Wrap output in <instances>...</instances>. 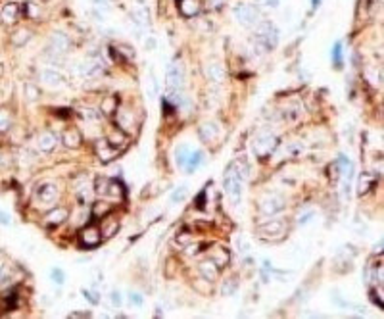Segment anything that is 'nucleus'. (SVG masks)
<instances>
[{
    "label": "nucleus",
    "mask_w": 384,
    "mask_h": 319,
    "mask_svg": "<svg viewBox=\"0 0 384 319\" xmlns=\"http://www.w3.org/2000/svg\"><path fill=\"white\" fill-rule=\"evenodd\" d=\"M375 184H377V175L369 172H363L360 177H358V194H360V196H365Z\"/></svg>",
    "instance_id": "obj_19"
},
{
    "label": "nucleus",
    "mask_w": 384,
    "mask_h": 319,
    "mask_svg": "<svg viewBox=\"0 0 384 319\" xmlns=\"http://www.w3.org/2000/svg\"><path fill=\"white\" fill-rule=\"evenodd\" d=\"M202 162H204V152H200V150H192V152H190V156L186 158L183 168H185V172L190 175V173H194L200 166H202Z\"/></svg>",
    "instance_id": "obj_25"
},
{
    "label": "nucleus",
    "mask_w": 384,
    "mask_h": 319,
    "mask_svg": "<svg viewBox=\"0 0 384 319\" xmlns=\"http://www.w3.org/2000/svg\"><path fill=\"white\" fill-rule=\"evenodd\" d=\"M92 4L96 6V8H100V10H108L110 8V0H92Z\"/></svg>",
    "instance_id": "obj_53"
},
{
    "label": "nucleus",
    "mask_w": 384,
    "mask_h": 319,
    "mask_svg": "<svg viewBox=\"0 0 384 319\" xmlns=\"http://www.w3.org/2000/svg\"><path fill=\"white\" fill-rule=\"evenodd\" d=\"M50 277H52V281L58 282V284H63V281H65V275H63V271L60 268H54L52 273H50Z\"/></svg>",
    "instance_id": "obj_47"
},
{
    "label": "nucleus",
    "mask_w": 384,
    "mask_h": 319,
    "mask_svg": "<svg viewBox=\"0 0 384 319\" xmlns=\"http://www.w3.org/2000/svg\"><path fill=\"white\" fill-rule=\"evenodd\" d=\"M50 48L54 50L56 54H63L65 50L69 48V37L63 31H54L50 35Z\"/></svg>",
    "instance_id": "obj_17"
},
{
    "label": "nucleus",
    "mask_w": 384,
    "mask_h": 319,
    "mask_svg": "<svg viewBox=\"0 0 384 319\" xmlns=\"http://www.w3.org/2000/svg\"><path fill=\"white\" fill-rule=\"evenodd\" d=\"M115 50V54L119 56V60L125 58V60H133L135 58V50L131 48V46H127V44H117V46H113Z\"/></svg>",
    "instance_id": "obj_34"
},
{
    "label": "nucleus",
    "mask_w": 384,
    "mask_h": 319,
    "mask_svg": "<svg viewBox=\"0 0 384 319\" xmlns=\"http://www.w3.org/2000/svg\"><path fill=\"white\" fill-rule=\"evenodd\" d=\"M177 8L185 18H196L204 10V2L202 0H177Z\"/></svg>",
    "instance_id": "obj_11"
},
{
    "label": "nucleus",
    "mask_w": 384,
    "mask_h": 319,
    "mask_svg": "<svg viewBox=\"0 0 384 319\" xmlns=\"http://www.w3.org/2000/svg\"><path fill=\"white\" fill-rule=\"evenodd\" d=\"M246 179L242 177V173L238 172V168H236V164H229V168L225 170V175H223V188L225 192L229 194L231 198V202L236 204L238 200H240V194H242V183H244Z\"/></svg>",
    "instance_id": "obj_2"
},
{
    "label": "nucleus",
    "mask_w": 384,
    "mask_h": 319,
    "mask_svg": "<svg viewBox=\"0 0 384 319\" xmlns=\"http://www.w3.org/2000/svg\"><path fill=\"white\" fill-rule=\"evenodd\" d=\"M319 4H321V0H311V6H313V10H315V8H319Z\"/></svg>",
    "instance_id": "obj_57"
},
{
    "label": "nucleus",
    "mask_w": 384,
    "mask_h": 319,
    "mask_svg": "<svg viewBox=\"0 0 384 319\" xmlns=\"http://www.w3.org/2000/svg\"><path fill=\"white\" fill-rule=\"evenodd\" d=\"M219 133H221L219 125H217V123H213V122L202 123V125H200V129H198L200 138H202L204 142H208V144L213 142V140H217V138H219Z\"/></svg>",
    "instance_id": "obj_13"
},
{
    "label": "nucleus",
    "mask_w": 384,
    "mask_h": 319,
    "mask_svg": "<svg viewBox=\"0 0 384 319\" xmlns=\"http://www.w3.org/2000/svg\"><path fill=\"white\" fill-rule=\"evenodd\" d=\"M6 164L10 166V156L8 154H0V168H6Z\"/></svg>",
    "instance_id": "obj_56"
},
{
    "label": "nucleus",
    "mask_w": 384,
    "mask_h": 319,
    "mask_svg": "<svg viewBox=\"0 0 384 319\" xmlns=\"http://www.w3.org/2000/svg\"><path fill=\"white\" fill-rule=\"evenodd\" d=\"M110 302H112L113 308H121V304H123L121 292H119V290H112V292H110Z\"/></svg>",
    "instance_id": "obj_48"
},
{
    "label": "nucleus",
    "mask_w": 384,
    "mask_h": 319,
    "mask_svg": "<svg viewBox=\"0 0 384 319\" xmlns=\"http://www.w3.org/2000/svg\"><path fill=\"white\" fill-rule=\"evenodd\" d=\"M40 81L48 86V88H63L65 83H67V81H65V77H63L58 70H52V68L42 70V74H40Z\"/></svg>",
    "instance_id": "obj_8"
},
{
    "label": "nucleus",
    "mask_w": 384,
    "mask_h": 319,
    "mask_svg": "<svg viewBox=\"0 0 384 319\" xmlns=\"http://www.w3.org/2000/svg\"><path fill=\"white\" fill-rule=\"evenodd\" d=\"M37 198L42 202V204H52L58 200V186L54 183H44L38 186L37 190Z\"/></svg>",
    "instance_id": "obj_15"
},
{
    "label": "nucleus",
    "mask_w": 384,
    "mask_h": 319,
    "mask_svg": "<svg viewBox=\"0 0 384 319\" xmlns=\"http://www.w3.org/2000/svg\"><path fill=\"white\" fill-rule=\"evenodd\" d=\"M336 168H338V175L342 181H350L352 183V177H354V164L348 156H340L336 162Z\"/></svg>",
    "instance_id": "obj_20"
},
{
    "label": "nucleus",
    "mask_w": 384,
    "mask_h": 319,
    "mask_svg": "<svg viewBox=\"0 0 384 319\" xmlns=\"http://www.w3.org/2000/svg\"><path fill=\"white\" fill-rule=\"evenodd\" d=\"M0 223H2V225H10V223H12V220H10V216H8V214L0 212Z\"/></svg>",
    "instance_id": "obj_55"
},
{
    "label": "nucleus",
    "mask_w": 384,
    "mask_h": 319,
    "mask_svg": "<svg viewBox=\"0 0 384 319\" xmlns=\"http://www.w3.org/2000/svg\"><path fill=\"white\" fill-rule=\"evenodd\" d=\"M110 181L112 179H108V177H96V183H94V192L100 194V196H106V192H108V186H110Z\"/></svg>",
    "instance_id": "obj_35"
},
{
    "label": "nucleus",
    "mask_w": 384,
    "mask_h": 319,
    "mask_svg": "<svg viewBox=\"0 0 384 319\" xmlns=\"http://www.w3.org/2000/svg\"><path fill=\"white\" fill-rule=\"evenodd\" d=\"M190 152H192V150L186 146V144H181V146L177 148V150H175V160H177V166H181V168H183V166H185V162H186V158L190 156Z\"/></svg>",
    "instance_id": "obj_32"
},
{
    "label": "nucleus",
    "mask_w": 384,
    "mask_h": 319,
    "mask_svg": "<svg viewBox=\"0 0 384 319\" xmlns=\"http://www.w3.org/2000/svg\"><path fill=\"white\" fill-rule=\"evenodd\" d=\"M210 260L215 264V266H217V268H219V270H221V268H225V266L231 262V256H229V252H227L225 248H217V250L211 254Z\"/></svg>",
    "instance_id": "obj_28"
},
{
    "label": "nucleus",
    "mask_w": 384,
    "mask_h": 319,
    "mask_svg": "<svg viewBox=\"0 0 384 319\" xmlns=\"http://www.w3.org/2000/svg\"><path fill=\"white\" fill-rule=\"evenodd\" d=\"M19 16H21V6L17 2H8L0 10V24L12 25L19 20Z\"/></svg>",
    "instance_id": "obj_9"
},
{
    "label": "nucleus",
    "mask_w": 384,
    "mask_h": 319,
    "mask_svg": "<svg viewBox=\"0 0 384 319\" xmlns=\"http://www.w3.org/2000/svg\"><path fill=\"white\" fill-rule=\"evenodd\" d=\"M302 142H292L290 146H288V154L290 156H298V154H302Z\"/></svg>",
    "instance_id": "obj_51"
},
{
    "label": "nucleus",
    "mask_w": 384,
    "mask_h": 319,
    "mask_svg": "<svg viewBox=\"0 0 384 319\" xmlns=\"http://www.w3.org/2000/svg\"><path fill=\"white\" fill-rule=\"evenodd\" d=\"M233 16H235L236 22L240 25H244V27H254V25H258V22H260V10H258V6L248 4V2L236 4L235 10H233Z\"/></svg>",
    "instance_id": "obj_3"
},
{
    "label": "nucleus",
    "mask_w": 384,
    "mask_h": 319,
    "mask_svg": "<svg viewBox=\"0 0 384 319\" xmlns=\"http://www.w3.org/2000/svg\"><path fill=\"white\" fill-rule=\"evenodd\" d=\"M77 70H79V74L83 75L85 79H94V77H100V75L104 74V66L98 60H94V58L81 62Z\"/></svg>",
    "instance_id": "obj_10"
},
{
    "label": "nucleus",
    "mask_w": 384,
    "mask_h": 319,
    "mask_svg": "<svg viewBox=\"0 0 384 319\" xmlns=\"http://www.w3.org/2000/svg\"><path fill=\"white\" fill-rule=\"evenodd\" d=\"M127 298H129L131 306H135V308H142V304H144V298H142V294H140V292H136V290H129V292H127Z\"/></svg>",
    "instance_id": "obj_40"
},
{
    "label": "nucleus",
    "mask_w": 384,
    "mask_h": 319,
    "mask_svg": "<svg viewBox=\"0 0 384 319\" xmlns=\"http://www.w3.org/2000/svg\"><path fill=\"white\" fill-rule=\"evenodd\" d=\"M277 146H279V136L273 135V133H261V135H258L256 140H254V152H256V156H260V158L271 156Z\"/></svg>",
    "instance_id": "obj_4"
},
{
    "label": "nucleus",
    "mask_w": 384,
    "mask_h": 319,
    "mask_svg": "<svg viewBox=\"0 0 384 319\" xmlns=\"http://www.w3.org/2000/svg\"><path fill=\"white\" fill-rule=\"evenodd\" d=\"M206 75L210 77L213 83H223L225 68L219 64V62H210V64H206Z\"/></svg>",
    "instance_id": "obj_22"
},
{
    "label": "nucleus",
    "mask_w": 384,
    "mask_h": 319,
    "mask_svg": "<svg viewBox=\"0 0 384 319\" xmlns=\"http://www.w3.org/2000/svg\"><path fill=\"white\" fill-rule=\"evenodd\" d=\"M285 206H286L285 196L273 192V194H267V196L260 202V212L263 216H277L279 212L285 210Z\"/></svg>",
    "instance_id": "obj_5"
},
{
    "label": "nucleus",
    "mask_w": 384,
    "mask_h": 319,
    "mask_svg": "<svg viewBox=\"0 0 384 319\" xmlns=\"http://www.w3.org/2000/svg\"><path fill=\"white\" fill-rule=\"evenodd\" d=\"M69 318H90V312H71Z\"/></svg>",
    "instance_id": "obj_54"
},
{
    "label": "nucleus",
    "mask_w": 384,
    "mask_h": 319,
    "mask_svg": "<svg viewBox=\"0 0 384 319\" xmlns=\"http://www.w3.org/2000/svg\"><path fill=\"white\" fill-rule=\"evenodd\" d=\"M235 246H236V250L240 252V254H248V250H250V242L242 236V234H236L235 236Z\"/></svg>",
    "instance_id": "obj_38"
},
{
    "label": "nucleus",
    "mask_w": 384,
    "mask_h": 319,
    "mask_svg": "<svg viewBox=\"0 0 384 319\" xmlns=\"http://www.w3.org/2000/svg\"><path fill=\"white\" fill-rule=\"evenodd\" d=\"M110 214V204L108 202H96L94 206H92V218H106Z\"/></svg>",
    "instance_id": "obj_36"
},
{
    "label": "nucleus",
    "mask_w": 384,
    "mask_h": 319,
    "mask_svg": "<svg viewBox=\"0 0 384 319\" xmlns=\"http://www.w3.org/2000/svg\"><path fill=\"white\" fill-rule=\"evenodd\" d=\"M123 194H125V188H123V184H121V181H115V179H112V181H110V186H108L106 196L113 198V200H121Z\"/></svg>",
    "instance_id": "obj_29"
},
{
    "label": "nucleus",
    "mask_w": 384,
    "mask_h": 319,
    "mask_svg": "<svg viewBox=\"0 0 384 319\" xmlns=\"http://www.w3.org/2000/svg\"><path fill=\"white\" fill-rule=\"evenodd\" d=\"M198 270H200V275H202L208 282L215 281V279L219 277V268H217L211 260H204V262L198 266Z\"/></svg>",
    "instance_id": "obj_21"
},
{
    "label": "nucleus",
    "mask_w": 384,
    "mask_h": 319,
    "mask_svg": "<svg viewBox=\"0 0 384 319\" xmlns=\"http://www.w3.org/2000/svg\"><path fill=\"white\" fill-rule=\"evenodd\" d=\"M148 96L150 98H156L158 96V81H156V75L150 72L148 75Z\"/></svg>",
    "instance_id": "obj_41"
},
{
    "label": "nucleus",
    "mask_w": 384,
    "mask_h": 319,
    "mask_svg": "<svg viewBox=\"0 0 384 319\" xmlns=\"http://www.w3.org/2000/svg\"><path fill=\"white\" fill-rule=\"evenodd\" d=\"M29 38H31V31H29V29H17V31H15V33L12 35L13 44H17V46L25 44Z\"/></svg>",
    "instance_id": "obj_33"
},
{
    "label": "nucleus",
    "mask_w": 384,
    "mask_h": 319,
    "mask_svg": "<svg viewBox=\"0 0 384 319\" xmlns=\"http://www.w3.org/2000/svg\"><path fill=\"white\" fill-rule=\"evenodd\" d=\"M190 240H192V236H190L188 233H181L179 236H177V242H179L181 246H186Z\"/></svg>",
    "instance_id": "obj_52"
},
{
    "label": "nucleus",
    "mask_w": 384,
    "mask_h": 319,
    "mask_svg": "<svg viewBox=\"0 0 384 319\" xmlns=\"http://www.w3.org/2000/svg\"><path fill=\"white\" fill-rule=\"evenodd\" d=\"M38 148L42 150V152H52L54 148L58 146V136L56 133H52V131H46V133H42V135L38 136Z\"/></svg>",
    "instance_id": "obj_24"
},
{
    "label": "nucleus",
    "mask_w": 384,
    "mask_h": 319,
    "mask_svg": "<svg viewBox=\"0 0 384 319\" xmlns=\"http://www.w3.org/2000/svg\"><path fill=\"white\" fill-rule=\"evenodd\" d=\"M67 218H69L67 210L56 208V210H50L48 214H46V218H44V221H46V225H50V227H56V225H62Z\"/></svg>",
    "instance_id": "obj_23"
},
{
    "label": "nucleus",
    "mask_w": 384,
    "mask_h": 319,
    "mask_svg": "<svg viewBox=\"0 0 384 319\" xmlns=\"http://www.w3.org/2000/svg\"><path fill=\"white\" fill-rule=\"evenodd\" d=\"M254 46L260 54H265L273 50L277 44H279V29L275 27V24L271 22H265V24H260L256 33H254Z\"/></svg>",
    "instance_id": "obj_1"
},
{
    "label": "nucleus",
    "mask_w": 384,
    "mask_h": 319,
    "mask_svg": "<svg viewBox=\"0 0 384 319\" xmlns=\"http://www.w3.org/2000/svg\"><path fill=\"white\" fill-rule=\"evenodd\" d=\"M102 225H100V233H102V238H112L115 236V233L119 231V220L115 218V216H106V218H102Z\"/></svg>",
    "instance_id": "obj_16"
},
{
    "label": "nucleus",
    "mask_w": 384,
    "mask_h": 319,
    "mask_svg": "<svg viewBox=\"0 0 384 319\" xmlns=\"http://www.w3.org/2000/svg\"><path fill=\"white\" fill-rule=\"evenodd\" d=\"M333 62H335V66L342 64V44L340 42H336L335 46H333Z\"/></svg>",
    "instance_id": "obj_46"
},
{
    "label": "nucleus",
    "mask_w": 384,
    "mask_h": 319,
    "mask_svg": "<svg viewBox=\"0 0 384 319\" xmlns=\"http://www.w3.org/2000/svg\"><path fill=\"white\" fill-rule=\"evenodd\" d=\"M96 154H98V158L104 164H108V162L115 160V156L119 154V150H117V146H113L108 138H102V140L96 142Z\"/></svg>",
    "instance_id": "obj_12"
},
{
    "label": "nucleus",
    "mask_w": 384,
    "mask_h": 319,
    "mask_svg": "<svg viewBox=\"0 0 384 319\" xmlns=\"http://www.w3.org/2000/svg\"><path fill=\"white\" fill-rule=\"evenodd\" d=\"M102 233H100L98 225H87L85 229H81L79 233V242L85 248H96V246L102 242Z\"/></svg>",
    "instance_id": "obj_7"
},
{
    "label": "nucleus",
    "mask_w": 384,
    "mask_h": 319,
    "mask_svg": "<svg viewBox=\"0 0 384 319\" xmlns=\"http://www.w3.org/2000/svg\"><path fill=\"white\" fill-rule=\"evenodd\" d=\"M283 231H285V221H271V223H263L258 229V234L261 238H273V236H281Z\"/></svg>",
    "instance_id": "obj_14"
},
{
    "label": "nucleus",
    "mask_w": 384,
    "mask_h": 319,
    "mask_svg": "<svg viewBox=\"0 0 384 319\" xmlns=\"http://www.w3.org/2000/svg\"><path fill=\"white\" fill-rule=\"evenodd\" d=\"M12 114L6 110V108H0V133H6L10 131L12 127Z\"/></svg>",
    "instance_id": "obj_31"
},
{
    "label": "nucleus",
    "mask_w": 384,
    "mask_h": 319,
    "mask_svg": "<svg viewBox=\"0 0 384 319\" xmlns=\"http://www.w3.org/2000/svg\"><path fill=\"white\" fill-rule=\"evenodd\" d=\"M238 290V279L231 277V279H225L221 284V296H233Z\"/></svg>",
    "instance_id": "obj_30"
},
{
    "label": "nucleus",
    "mask_w": 384,
    "mask_h": 319,
    "mask_svg": "<svg viewBox=\"0 0 384 319\" xmlns=\"http://www.w3.org/2000/svg\"><path fill=\"white\" fill-rule=\"evenodd\" d=\"M131 18H133V20H135L140 27H146V25H150L148 10H146L144 6H140V8H133V10H131Z\"/></svg>",
    "instance_id": "obj_27"
},
{
    "label": "nucleus",
    "mask_w": 384,
    "mask_h": 319,
    "mask_svg": "<svg viewBox=\"0 0 384 319\" xmlns=\"http://www.w3.org/2000/svg\"><path fill=\"white\" fill-rule=\"evenodd\" d=\"M94 194H96V192H94V188H92V186H85V188H81V190H79V198H81L83 202H90V200L94 198Z\"/></svg>",
    "instance_id": "obj_44"
},
{
    "label": "nucleus",
    "mask_w": 384,
    "mask_h": 319,
    "mask_svg": "<svg viewBox=\"0 0 384 319\" xmlns=\"http://www.w3.org/2000/svg\"><path fill=\"white\" fill-rule=\"evenodd\" d=\"M79 116H81V120L83 122H98L100 120V114L96 110H90V108H85V110L79 112Z\"/></svg>",
    "instance_id": "obj_39"
},
{
    "label": "nucleus",
    "mask_w": 384,
    "mask_h": 319,
    "mask_svg": "<svg viewBox=\"0 0 384 319\" xmlns=\"http://www.w3.org/2000/svg\"><path fill=\"white\" fill-rule=\"evenodd\" d=\"M10 277H12V273L8 268H2L0 270V286H6L8 282H10Z\"/></svg>",
    "instance_id": "obj_50"
},
{
    "label": "nucleus",
    "mask_w": 384,
    "mask_h": 319,
    "mask_svg": "<svg viewBox=\"0 0 384 319\" xmlns=\"http://www.w3.org/2000/svg\"><path fill=\"white\" fill-rule=\"evenodd\" d=\"M186 196H188V186H179V188H175L173 190V194H171V202L173 204H181L183 200H186Z\"/></svg>",
    "instance_id": "obj_37"
},
{
    "label": "nucleus",
    "mask_w": 384,
    "mask_h": 319,
    "mask_svg": "<svg viewBox=\"0 0 384 319\" xmlns=\"http://www.w3.org/2000/svg\"><path fill=\"white\" fill-rule=\"evenodd\" d=\"M81 294L85 296V298H88L90 304H100V294H96V292H92V290H88V288H83Z\"/></svg>",
    "instance_id": "obj_49"
},
{
    "label": "nucleus",
    "mask_w": 384,
    "mask_h": 319,
    "mask_svg": "<svg viewBox=\"0 0 384 319\" xmlns=\"http://www.w3.org/2000/svg\"><path fill=\"white\" fill-rule=\"evenodd\" d=\"M100 114H104V116H112L115 114V100L113 98H108L104 104H102V112Z\"/></svg>",
    "instance_id": "obj_45"
},
{
    "label": "nucleus",
    "mask_w": 384,
    "mask_h": 319,
    "mask_svg": "<svg viewBox=\"0 0 384 319\" xmlns=\"http://www.w3.org/2000/svg\"><path fill=\"white\" fill-rule=\"evenodd\" d=\"M25 8V16H29V18H38L40 16V6L38 4H33V2H27L23 6Z\"/></svg>",
    "instance_id": "obj_43"
},
{
    "label": "nucleus",
    "mask_w": 384,
    "mask_h": 319,
    "mask_svg": "<svg viewBox=\"0 0 384 319\" xmlns=\"http://www.w3.org/2000/svg\"><path fill=\"white\" fill-rule=\"evenodd\" d=\"M25 98L29 100V102H35V100L38 98V86L27 83V85H25Z\"/></svg>",
    "instance_id": "obj_42"
},
{
    "label": "nucleus",
    "mask_w": 384,
    "mask_h": 319,
    "mask_svg": "<svg viewBox=\"0 0 384 319\" xmlns=\"http://www.w3.org/2000/svg\"><path fill=\"white\" fill-rule=\"evenodd\" d=\"M62 140L67 148H79L81 142H83V136H81V133L77 129H67V131H63Z\"/></svg>",
    "instance_id": "obj_26"
},
{
    "label": "nucleus",
    "mask_w": 384,
    "mask_h": 319,
    "mask_svg": "<svg viewBox=\"0 0 384 319\" xmlns=\"http://www.w3.org/2000/svg\"><path fill=\"white\" fill-rule=\"evenodd\" d=\"M115 116V125L121 129V131H131L133 129V125H135V118H133V114L127 110V108H119V110L113 114Z\"/></svg>",
    "instance_id": "obj_18"
},
{
    "label": "nucleus",
    "mask_w": 384,
    "mask_h": 319,
    "mask_svg": "<svg viewBox=\"0 0 384 319\" xmlns=\"http://www.w3.org/2000/svg\"><path fill=\"white\" fill-rule=\"evenodd\" d=\"M183 83H185V72L179 64H171L167 68V74H165V86L169 92H177L183 88Z\"/></svg>",
    "instance_id": "obj_6"
}]
</instances>
